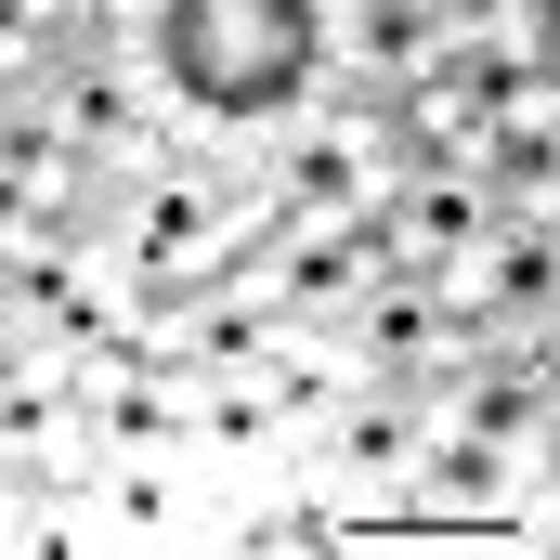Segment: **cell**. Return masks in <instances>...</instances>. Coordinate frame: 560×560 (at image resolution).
<instances>
[{
    "label": "cell",
    "mask_w": 560,
    "mask_h": 560,
    "mask_svg": "<svg viewBox=\"0 0 560 560\" xmlns=\"http://www.w3.org/2000/svg\"><path fill=\"white\" fill-rule=\"evenodd\" d=\"M405 535H522L535 522V482H522V443H469V430H418V469L392 495Z\"/></svg>",
    "instance_id": "cell-7"
},
{
    "label": "cell",
    "mask_w": 560,
    "mask_h": 560,
    "mask_svg": "<svg viewBox=\"0 0 560 560\" xmlns=\"http://www.w3.org/2000/svg\"><path fill=\"white\" fill-rule=\"evenodd\" d=\"M261 378H275L287 430H313L339 392H352V352H339V326H275V339H261Z\"/></svg>",
    "instance_id": "cell-18"
},
{
    "label": "cell",
    "mask_w": 560,
    "mask_h": 560,
    "mask_svg": "<svg viewBox=\"0 0 560 560\" xmlns=\"http://www.w3.org/2000/svg\"><path fill=\"white\" fill-rule=\"evenodd\" d=\"M392 275V222L378 209H326V222H275L248 261H235V287L275 313V326H339L352 313V287Z\"/></svg>",
    "instance_id": "cell-5"
},
{
    "label": "cell",
    "mask_w": 560,
    "mask_h": 560,
    "mask_svg": "<svg viewBox=\"0 0 560 560\" xmlns=\"http://www.w3.org/2000/svg\"><path fill=\"white\" fill-rule=\"evenodd\" d=\"M156 92L196 118L209 143H261L326 92V0H156Z\"/></svg>",
    "instance_id": "cell-1"
},
{
    "label": "cell",
    "mask_w": 560,
    "mask_h": 560,
    "mask_svg": "<svg viewBox=\"0 0 560 560\" xmlns=\"http://www.w3.org/2000/svg\"><path fill=\"white\" fill-rule=\"evenodd\" d=\"M418 430H430L418 392H392V378H352V392L313 418V443H326V482L365 509V495H405V469H418Z\"/></svg>",
    "instance_id": "cell-9"
},
{
    "label": "cell",
    "mask_w": 560,
    "mask_h": 560,
    "mask_svg": "<svg viewBox=\"0 0 560 560\" xmlns=\"http://www.w3.org/2000/svg\"><path fill=\"white\" fill-rule=\"evenodd\" d=\"M261 143H209V156H143V170H105V196H92V222H105V261L170 313V300H196V287H222L261 235H275L287 209L261 196V170H248Z\"/></svg>",
    "instance_id": "cell-2"
},
{
    "label": "cell",
    "mask_w": 560,
    "mask_h": 560,
    "mask_svg": "<svg viewBox=\"0 0 560 560\" xmlns=\"http://www.w3.org/2000/svg\"><path fill=\"white\" fill-rule=\"evenodd\" d=\"M365 522H352V495L339 482H287V495H248L235 509V548H261V560H287V548H352Z\"/></svg>",
    "instance_id": "cell-17"
},
{
    "label": "cell",
    "mask_w": 560,
    "mask_h": 560,
    "mask_svg": "<svg viewBox=\"0 0 560 560\" xmlns=\"http://www.w3.org/2000/svg\"><path fill=\"white\" fill-rule=\"evenodd\" d=\"M39 118H52V143L105 183V170H143L156 143H170V92L143 79V52H118V39H79V52H52L39 66Z\"/></svg>",
    "instance_id": "cell-3"
},
{
    "label": "cell",
    "mask_w": 560,
    "mask_h": 560,
    "mask_svg": "<svg viewBox=\"0 0 560 560\" xmlns=\"http://www.w3.org/2000/svg\"><path fill=\"white\" fill-rule=\"evenodd\" d=\"M13 522H26V509H13V469H0V548H13Z\"/></svg>",
    "instance_id": "cell-22"
},
{
    "label": "cell",
    "mask_w": 560,
    "mask_h": 560,
    "mask_svg": "<svg viewBox=\"0 0 560 560\" xmlns=\"http://www.w3.org/2000/svg\"><path fill=\"white\" fill-rule=\"evenodd\" d=\"M261 339H275V313L248 300V287H196V300H170V365L183 378H222V365H261Z\"/></svg>",
    "instance_id": "cell-16"
},
{
    "label": "cell",
    "mask_w": 560,
    "mask_h": 560,
    "mask_svg": "<svg viewBox=\"0 0 560 560\" xmlns=\"http://www.w3.org/2000/svg\"><path fill=\"white\" fill-rule=\"evenodd\" d=\"M183 365L170 352H143V365H92V392H79V418H92V443H183Z\"/></svg>",
    "instance_id": "cell-15"
},
{
    "label": "cell",
    "mask_w": 560,
    "mask_h": 560,
    "mask_svg": "<svg viewBox=\"0 0 560 560\" xmlns=\"http://www.w3.org/2000/svg\"><path fill=\"white\" fill-rule=\"evenodd\" d=\"M118 13H131V0H39V39L79 52V39H118Z\"/></svg>",
    "instance_id": "cell-19"
},
{
    "label": "cell",
    "mask_w": 560,
    "mask_h": 560,
    "mask_svg": "<svg viewBox=\"0 0 560 560\" xmlns=\"http://www.w3.org/2000/svg\"><path fill=\"white\" fill-rule=\"evenodd\" d=\"M209 522V495L170 469V443H105L92 469V535H131V548H183Z\"/></svg>",
    "instance_id": "cell-11"
},
{
    "label": "cell",
    "mask_w": 560,
    "mask_h": 560,
    "mask_svg": "<svg viewBox=\"0 0 560 560\" xmlns=\"http://www.w3.org/2000/svg\"><path fill=\"white\" fill-rule=\"evenodd\" d=\"M339 352H352V378H392V392H430L456 352H482V326L456 313V287L418 275V261H392V275L352 287V313H339Z\"/></svg>",
    "instance_id": "cell-6"
},
{
    "label": "cell",
    "mask_w": 560,
    "mask_h": 560,
    "mask_svg": "<svg viewBox=\"0 0 560 560\" xmlns=\"http://www.w3.org/2000/svg\"><path fill=\"white\" fill-rule=\"evenodd\" d=\"M261 143H275V156H248V170H261V196H275L287 222H326V209H378V196H392V131H378L365 92L300 105V118L261 131Z\"/></svg>",
    "instance_id": "cell-4"
},
{
    "label": "cell",
    "mask_w": 560,
    "mask_h": 560,
    "mask_svg": "<svg viewBox=\"0 0 560 560\" xmlns=\"http://www.w3.org/2000/svg\"><path fill=\"white\" fill-rule=\"evenodd\" d=\"M456 39L430 26L418 0H326V66H339V92H405V79H430Z\"/></svg>",
    "instance_id": "cell-10"
},
{
    "label": "cell",
    "mask_w": 560,
    "mask_h": 560,
    "mask_svg": "<svg viewBox=\"0 0 560 560\" xmlns=\"http://www.w3.org/2000/svg\"><path fill=\"white\" fill-rule=\"evenodd\" d=\"M430 26H443V39H482V26H509V13H522V0H418Z\"/></svg>",
    "instance_id": "cell-21"
},
{
    "label": "cell",
    "mask_w": 560,
    "mask_h": 560,
    "mask_svg": "<svg viewBox=\"0 0 560 560\" xmlns=\"http://www.w3.org/2000/svg\"><path fill=\"white\" fill-rule=\"evenodd\" d=\"M418 405H430V430H469V443H522L535 456V430H548L560 392H548V352L535 339H482V352H456L430 378Z\"/></svg>",
    "instance_id": "cell-8"
},
{
    "label": "cell",
    "mask_w": 560,
    "mask_h": 560,
    "mask_svg": "<svg viewBox=\"0 0 560 560\" xmlns=\"http://www.w3.org/2000/svg\"><path fill=\"white\" fill-rule=\"evenodd\" d=\"M378 131H392V170H482V118H469L456 52L430 79H405V92H378Z\"/></svg>",
    "instance_id": "cell-13"
},
{
    "label": "cell",
    "mask_w": 560,
    "mask_h": 560,
    "mask_svg": "<svg viewBox=\"0 0 560 560\" xmlns=\"http://www.w3.org/2000/svg\"><path fill=\"white\" fill-rule=\"evenodd\" d=\"M378 222H392V261H418L443 275L482 222H495V183L482 170H392V196H378Z\"/></svg>",
    "instance_id": "cell-12"
},
{
    "label": "cell",
    "mask_w": 560,
    "mask_h": 560,
    "mask_svg": "<svg viewBox=\"0 0 560 560\" xmlns=\"http://www.w3.org/2000/svg\"><path fill=\"white\" fill-rule=\"evenodd\" d=\"M183 430H196V456L261 469V456L287 443V405H275V378H261V365H222V378H196V392H183Z\"/></svg>",
    "instance_id": "cell-14"
},
{
    "label": "cell",
    "mask_w": 560,
    "mask_h": 560,
    "mask_svg": "<svg viewBox=\"0 0 560 560\" xmlns=\"http://www.w3.org/2000/svg\"><path fill=\"white\" fill-rule=\"evenodd\" d=\"M0 66L26 79V66H52V39H39V0H0Z\"/></svg>",
    "instance_id": "cell-20"
}]
</instances>
